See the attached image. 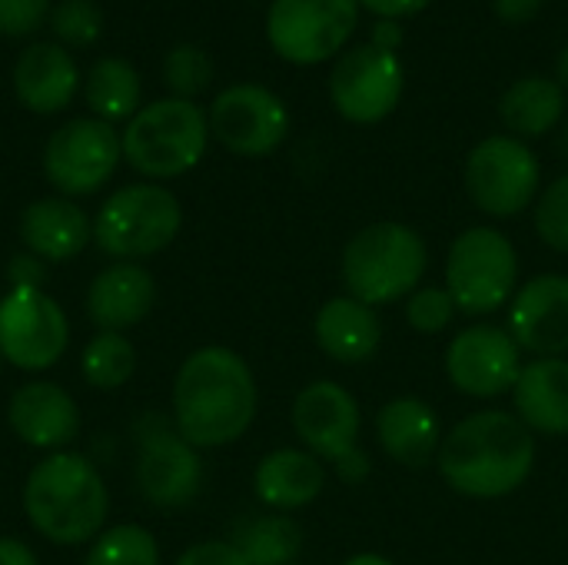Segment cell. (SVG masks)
Instances as JSON below:
<instances>
[{
    "mask_svg": "<svg viewBox=\"0 0 568 565\" xmlns=\"http://www.w3.org/2000/svg\"><path fill=\"white\" fill-rule=\"evenodd\" d=\"M83 97L93 117L106 123L130 120L140 110V73L123 57H103L90 67Z\"/></svg>",
    "mask_w": 568,
    "mask_h": 565,
    "instance_id": "cell-28",
    "label": "cell"
},
{
    "mask_svg": "<svg viewBox=\"0 0 568 565\" xmlns=\"http://www.w3.org/2000/svg\"><path fill=\"white\" fill-rule=\"evenodd\" d=\"M133 480L140 496L163 509H186L203 490V456L180 436L170 416H143L136 423Z\"/></svg>",
    "mask_w": 568,
    "mask_h": 565,
    "instance_id": "cell-9",
    "label": "cell"
},
{
    "mask_svg": "<svg viewBox=\"0 0 568 565\" xmlns=\"http://www.w3.org/2000/svg\"><path fill=\"white\" fill-rule=\"evenodd\" d=\"M326 490V463L310 450L283 446L266 453L253 470V493L273 513H296Z\"/></svg>",
    "mask_w": 568,
    "mask_h": 565,
    "instance_id": "cell-22",
    "label": "cell"
},
{
    "mask_svg": "<svg viewBox=\"0 0 568 565\" xmlns=\"http://www.w3.org/2000/svg\"><path fill=\"white\" fill-rule=\"evenodd\" d=\"M173 565H250L246 556L230 539H206L180 553Z\"/></svg>",
    "mask_w": 568,
    "mask_h": 565,
    "instance_id": "cell-36",
    "label": "cell"
},
{
    "mask_svg": "<svg viewBox=\"0 0 568 565\" xmlns=\"http://www.w3.org/2000/svg\"><path fill=\"white\" fill-rule=\"evenodd\" d=\"M359 20L356 0H273L266 37L290 63H323L339 53Z\"/></svg>",
    "mask_w": 568,
    "mask_h": 565,
    "instance_id": "cell-12",
    "label": "cell"
},
{
    "mask_svg": "<svg viewBox=\"0 0 568 565\" xmlns=\"http://www.w3.org/2000/svg\"><path fill=\"white\" fill-rule=\"evenodd\" d=\"M356 3L373 10L379 20H403V17H413L429 7V0H356Z\"/></svg>",
    "mask_w": 568,
    "mask_h": 565,
    "instance_id": "cell-38",
    "label": "cell"
},
{
    "mask_svg": "<svg viewBox=\"0 0 568 565\" xmlns=\"http://www.w3.org/2000/svg\"><path fill=\"white\" fill-rule=\"evenodd\" d=\"M399 43H403V27H399V20H376V27H373V47L396 53Z\"/></svg>",
    "mask_w": 568,
    "mask_h": 565,
    "instance_id": "cell-41",
    "label": "cell"
},
{
    "mask_svg": "<svg viewBox=\"0 0 568 565\" xmlns=\"http://www.w3.org/2000/svg\"><path fill=\"white\" fill-rule=\"evenodd\" d=\"M250 565H296L303 553V529L286 513L243 519L230 539Z\"/></svg>",
    "mask_w": 568,
    "mask_h": 565,
    "instance_id": "cell-27",
    "label": "cell"
},
{
    "mask_svg": "<svg viewBox=\"0 0 568 565\" xmlns=\"http://www.w3.org/2000/svg\"><path fill=\"white\" fill-rule=\"evenodd\" d=\"M523 373V350L506 326L473 323L463 326L446 350L449 383L473 400H499L513 393Z\"/></svg>",
    "mask_w": 568,
    "mask_h": 565,
    "instance_id": "cell-13",
    "label": "cell"
},
{
    "mask_svg": "<svg viewBox=\"0 0 568 565\" xmlns=\"http://www.w3.org/2000/svg\"><path fill=\"white\" fill-rule=\"evenodd\" d=\"M83 565H160V543L140 523L106 526L90 543Z\"/></svg>",
    "mask_w": 568,
    "mask_h": 565,
    "instance_id": "cell-30",
    "label": "cell"
},
{
    "mask_svg": "<svg viewBox=\"0 0 568 565\" xmlns=\"http://www.w3.org/2000/svg\"><path fill=\"white\" fill-rule=\"evenodd\" d=\"M429 270V246L419 230L399 220H379L363 226L343 250L346 293L369 303L389 306L419 290Z\"/></svg>",
    "mask_w": 568,
    "mask_h": 565,
    "instance_id": "cell-4",
    "label": "cell"
},
{
    "mask_svg": "<svg viewBox=\"0 0 568 565\" xmlns=\"http://www.w3.org/2000/svg\"><path fill=\"white\" fill-rule=\"evenodd\" d=\"M183 230V206L160 183H130L113 190L93 216V243L113 263H140L163 253Z\"/></svg>",
    "mask_w": 568,
    "mask_h": 565,
    "instance_id": "cell-6",
    "label": "cell"
},
{
    "mask_svg": "<svg viewBox=\"0 0 568 565\" xmlns=\"http://www.w3.org/2000/svg\"><path fill=\"white\" fill-rule=\"evenodd\" d=\"M120 140L123 160L140 176H150L153 183L173 180L203 160L210 143V117L193 100L163 97L140 107Z\"/></svg>",
    "mask_w": 568,
    "mask_h": 565,
    "instance_id": "cell-5",
    "label": "cell"
},
{
    "mask_svg": "<svg viewBox=\"0 0 568 565\" xmlns=\"http://www.w3.org/2000/svg\"><path fill=\"white\" fill-rule=\"evenodd\" d=\"M513 403L532 436H568V356L523 363Z\"/></svg>",
    "mask_w": 568,
    "mask_h": 565,
    "instance_id": "cell-24",
    "label": "cell"
},
{
    "mask_svg": "<svg viewBox=\"0 0 568 565\" xmlns=\"http://www.w3.org/2000/svg\"><path fill=\"white\" fill-rule=\"evenodd\" d=\"M446 290L466 316L503 310L519 290L516 243L496 226L463 230L446 256Z\"/></svg>",
    "mask_w": 568,
    "mask_h": 565,
    "instance_id": "cell-7",
    "label": "cell"
},
{
    "mask_svg": "<svg viewBox=\"0 0 568 565\" xmlns=\"http://www.w3.org/2000/svg\"><path fill=\"white\" fill-rule=\"evenodd\" d=\"M0 565H40V559L23 539L0 536Z\"/></svg>",
    "mask_w": 568,
    "mask_h": 565,
    "instance_id": "cell-40",
    "label": "cell"
},
{
    "mask_svg": "<svg viewBox=\"0 0 568 565\" xmlns=\"http://www.w3.org/2000/svg\"><path fill=\"white\" fill-rule=\"evenodd\" d=\"M50 17V0H0V33L27 37Z\"/></svg>",
    "mask_w": 568,
    "mask_h": 565,
    "instance_id": "cell-35",
    "label": "cell"
},
{
    "mask_svg": "<svg viewBox=\"0 0 568 565\" xmlns=\"http://www.w3.org/2000/svg\"><path fill=\"white\" fill-rule=\"evenodd\" d=\"M499 113L513 137H546L566 117V87L549 77H523L503 93Z\"/></svg>",
    "mask_w": 568,
    "mask_h": 565,
    "instance_id": "cell-26",
    "label": "cell"
},
{
    "mask_svg": "<svg viewBox=\"0 0 568 565\" xmlns=\"http://www.w3.org/2000/svg\"><path fill=\"white\" fill-rule=\"evenodd\" d=\"M70 320L63 306L37 286H10L0 296V356L23 373H43L63 360Z\"/></svg>",
    "mask_w": 568,
    "mask_h": 565,
    "instance_id": "cell-10",
    "label": "cell"
},
{
    "mask_svg": "<svg viewBox=\"0 0 568 565\" xmlns=\"http://www.w3.org/2000/svg\"><path fill=\"white\" fill-rule=\"evenodd\" d=\"M556 70H559V83L568 87V47L559 53V60H556Z\"/></svg>",
    "mask_w": 568,
    "mask_h": 565,
    "instance_id": "cell-43",
    "label": "cell"
},
{
    "mask_svg": "<svg viewBox=\"0 0 568 565\" xmlns=\"http://www.w3.org/2000/svg\"><path fill=\"white\" fill-rule=\"evenodd\" d=\"M20 240L40 263H67L93 240V220L70 196H43L20 213Z\"/></svg>",
    "mask_w": 568,
    "mask_h": 565,
    "instance_id": "cell-21",
    "label": "cell"
},
{
    "mask_svg": "<svg viewBox=\"0 0 568 565\" xmlns=\"http://www.w3.org/2000/svg\"><path fill=\"white\" fill-rule=\"evenodd\" d=\"M77 63L60 43H30L13 67V93L33 113H60L77 93Z\"/></svg>",
    "mask_w": 568,
    "mask_h": 565,
    "instance_id": "cell-25",
    "label": "cell"
},
{
    "mask_svg": "<svg viewBox=\"0 0 568 565\" xmlns=\"http://www.w3.org/2000/svg\"><path fill=\"white\" fill-rule=\"evenodd\" d=\"M542 3L546 0H493V10L506 23H529L542 10Z\"/></svg>",
    "mask_w": 568,
    "mask_h": 565,
    "instance_id": "cell-39",
    "label": "cell"
},
{
    "mask_svg": "<svg viewBox=\"0 0 568 565\" xmlns=\"http://www.w3.org/2000/svg\"><path fill=\"white\" fill-rule=\"evenodd\" d=\"M536 233L556 253L568 256V173L552 180L536 200Z\"/></svg>",
    "mask_w": 568,
    "mask_h": 565,
    "instance_id": "cell-33",
    "label": "cell"
},
{
    "mask_svg": "<svg viewBox=\"0 0 568 565\" xmlns=\"http://www.w3.org/2000/svg\"><path fill=\"white\" fill-rule=\"evenodd\" d=\"M23 516L53 546H90L110 516L100 470L73 453H47L23 483Z\"/></svg>",
    "mask_w": 568,
    "mask_h": 565,
    "instance_id": "cell-3",
    "label": "cell"
},
{
    "mask_svg": "<svg viewBox=\"0 0 568 565\" xmlns=\"http://www.w3.org/2000/svg\"><path fill=\"white\" fill-rule=\"evenodd\" d=\"M210 133L236 157H270L290 133V113L270 87L236 83L213 100Z\"/></svg>",
    "mask_w": 568,
    "mask_h": 565,
    "instance_id": "cell-15",
    "label": "cell"
},
{
    "mask_svg": "<svg viewBox=\"0 0 568 565\" xmlns=\"http://www.w3.org/2000/svg\"><path fill=\"white\" fill-rule=\"evenodd\" d=\"M343 565H396L393 559H386V556H379V553H356V556H349Z\"/></svg>",
    "mask_w": 568,
    "mask_h": 565,
    "instance_id": "cell-42",
    "label": "cell"
},
{
    "mask_svg": "<svg viewBox=\"0 0 568 565\" xmlns=\"http://www.w3.org/2000/svg\"><path fill=\"white\" fill-rule=\"evenodd\" d=\"M406 90L403 60L389 50L363 43L349 50L329 73V97L339 117L349 123H379L386 120Z\"/></svg>",
    "mask_w": 568,
    "mask_h": 565,
    "instance_id": "cell-14",
    "label": "cell"
},
{
    "mask_svg": "<svg viewBox=\"0 0 568 565\" xmlns=\"http://www.w3.org/2000/svg\"><path fill=\"white\" fill-rule=\"evenodd\" d=\"M333 473H336L346 486H359V483H366V480L373 476V460H369L366 450L356 446L353 453H346L343 460L333 463Z\"/></svg>",
    "mask_w": 568,
    "mask_h": 565,
    "instance_id": "cell-37",
    "label": "cell"
},
{
    "mask_svg": "<svg viewBox=\"0 0 568 565\" xmlns=\"http://www.w3.org/2000/svg\"><path fill=\"white\" fill-rule=\"evenodd\" d=\"M156 306V280L143 263H110L87 286V316L97 333H130Z\"/></svg>",
    "mask_w": 568,
    "mask_h": 565,
    "instance_id": "cell-19",
    "label": "cell"
},
{
    "mask_svg": "<svg viewBox=\"0 0 568 565\" xmlns=\"http://www.w3.org/2000/svg\"><path fill=\"white\" fill-rule=\"evenodd\" d=\"M443 483L466 500H503L536 470V436L509 410H479L443 433L436 456Z\"/></svg>",
    "mask_w": 568,
    "mask_h": 565,
    "instance_id": "cell-2",
    "label": "cell"
},
{
    "mask_svg": "<svg viewBox=\"0 0 568 565\" xmlns=\"http://www.w3.org/2000/svg\"><path fill=\"white\" fill-rule=\"evenodd\" d=\"M513 340L532 360L568 356V276L542 273L516 290L509 300Z\"/></svg>",
    "mask_w": 568,
    "mask_h": 565,
    "instance_id": "cell-17",
    "label": "cell"
},
{
    "mask_svg": "<svg viewBox=\"0 0 568 565\" xmlns=\"http://www.w3.org/2000/svg\"><path fill=\"white\" fill-rule=\"evenodd\" d=\"M123 160V140L100 117H77L57 127L43 147V173L60 196L97 193Z\"/></svg>",
    "mask_w": 568,
    "mask_h": 565,
    "instance_id": "cell-11",
    "label": "cell"
},
{
    "mask_svg": "<svg viewBox=\"0 0 568 565\" xmlns=\"http://www.w3.org/2000/svg\"><path fill=\"white\" fill-rule=\"evenodd\" d=\"M463 180H466L469 200L483 213L509 220L539 200L542 167L526 140L496 133V137L479 140L469 150Z\"/></svg>",
    "mask_w": 568,
    "mask_h": 565,
    "instance_id": "cell-8",
    "label": "cell"
},
{
    "mask_svg": "<svg viewBox=\"0 0 568 565\" xmlns=\"http://www.w3.org/2000/svg\"><path fill=\"white\" fill-rule=\"evenodd\" d=\"M80 373L93 390H120L136 373V346L126 333H97L80 353Z\"/></svg>",
    "mask_w": 568,
    "mask_h": 565,
    "instance_id": "cell-29",
    "label": "cell"
},
{
    "mask_svg": "<svg viewBox=\"0 0 568 565\" xmlns=\"http://www.w3.org/2000/svg\"><path fill=\"white\" fill-rule=\"evenodd\" d=\"M313 333H316L320 350L343 366L366 363L383 346V323H379L376 306H369L349 293L333 296L320 306Z\"/></svg>",
    "mask_w": 568,
    "mask_h": 565,
    "instance_id": "cell-23",
    "label": "cell"
},
{
    "mask_svg": "<svg viewBox=\"0 0 568 565\" xmlns=\"http://www.w3.org/2000/svg\"><path fill=\"white\" fill-rule=\"evenodd\" d=\"M53 33L70 47H93L103 30V13L90 0H63L50 13Z\"/></svg>",
    "mask_w": 568,
    "mask_h": 565,
    "instance_id": "cell-34",
    "label": "cell"
},
{
    "mask_svg": "<svg viewBox=\"0 0 568 565\" xmlns=\"http://www.w3.org/2000/svg\"><path fill=\"white\" fill-rule=\"evenodd\" d=\"M213 80V60L203 47L196 43H180L166 53L163 60V83L173 90L180 100L200 97Z\"/></svg>",
    "mask_w": 568,
    "mask_h": 565,
    "instance_id": "cell-31",
    "label": "cell"
},
{
    "mask_svg": "<svg viewBox=\"0 0 568 565\" xmlns=\"http://www.w3.org/2000/svg\"><path fill=\"white\" fill-rule=\"evenodd\" d=\"M456 316H459V306L446 286H419L406 296V323L423 336L446 333Z\"/></svg>",
    "mask_w": 568,
    "mask_h": 565,
    "instance_id": "cell-32",
    "label": "cell"
},
{
    "mask_svg": "<svg viewBox=\"0 0 568 565\" xmlns=\"http://www.w3.org/2000/svg\"><path fill=\"white\" fill-rule=\"evenodd\" d=\"M7 426L30 450L63 453L80 433V410L60 383L30 380L7 403Z\"/></svg>",
    "mask_w": 568,
    "mask_h": 565,
    "instance_id": "cell-18",
    "label": "cell"
},
{
    "mask_svg": "<svg viewBox=\"0 0 568 565\" xmlns=\"http://www.w3.org/2000/svg\"><path fill=\"white\" fill-rule=\"evenodd\" d=\"M290 420L303 450H310L329 466L359 446V433H363L359 403L346 386L333 380H316L303 386L293 400Z\"/></svg>",
    "mask_w": 568,
    "mask_h": 565,
    "instance_id": "cell-16",
    "label": "cell"
},
{
    "mask_svg": "<svg viewBox=\"0 0 568 565\" xmlns=\"http://www.w3.org/2000/svg\"><path fill=\"white\" fill-rule=\"evenodd\" d=\"M562 147H566V153H568V130H566V137H562Z\"/></svg>",
    "mask_w": 568,
    "mask_h": 565,
    "instance_id": "cell-44",
    "label": "cell"
},
{
    "mask_svg": "<svg viewBox=\"0 0 568 565\" xmlns=\"http://www.w3.org/2000/svg\"><path fill=\"white\" fill-rule=\"evenodd\" d=\"M376 443L393 463L423 470L436 463L443 446L439 413L419 396H393L376 413Z\"/></svg>",
    "mask_w": 568,
    "mask_h": 565,
    "instance_id": "cell-20",
    "label": "cell"
},
{
    "mask_svg": "<svg viewBox=\"0 0 568 565\" xmlns=\"http://www.w3.org/2000/svg\"><path fill=\"white\" fill-rule=\"evenodd\" d=\"M0 366H3V356H0Z\"/></svg>",
    "mask_w": 568,
    "mask_h": 565,
    "instance_id": "cell-45",
    "label": "cell"
},
{
    "mask_svg": "<svg viewBox=\"0 0 568 565\" xmlns=\"http://www.w3.org/2000/svg\"><path fill=\"white\" fill-rule=\"evenodd\" d=\"M256 410V376L236 350L200 346L180 363L170 393V420L196 450H220L243 440Z\"/></svg>",
    "mask_w": 568,
    "mask_h": 565,
    "instance_id": "cell-1",
    "label": "cell"
}]
</instances>
